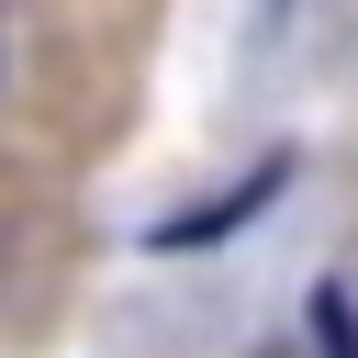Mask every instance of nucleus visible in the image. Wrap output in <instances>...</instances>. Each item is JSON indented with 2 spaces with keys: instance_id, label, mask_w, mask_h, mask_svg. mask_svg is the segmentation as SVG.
Listing matches in <instances>:
<instances>
[{
  "instance_id": "nucleus-3",
  "label": "nucleus",
  "mask_w": 358,
  "mask_h": 358,
  "mask_svg": "<svg viewBox=\"0 0 358 358\" xmlns=\"http://www.w3.org/2000/svg\"><path fill=\"white\" fill-rule=\"evenodd\" d=\"M0 78H11V11H0Z\"/></svg>"
},
{
  "instance_id": "nucleus-1",
  "label": "nucleus",
  "mask_w": 358,
  "mask_h": 358,
  "mask_svg": "<svg viewBox=\"0 0 358 358\" xmlns=\"http://www.w3.org/2000/svg\"><path fill=\"white\" fill-rule=\"evenodd\" d=\"M280 190H291V157H257V168H246V179H235L224 201H201V213H179V224H157L145 246H157V257H190V246H213V235H235V224H246L257 201H280Z\"/></svg>"
},
{
  "instance_id": "nucleus-2",
  "label": "nucleus",
  "mask_w": 358,
  "mask_h": 358,
  "mask_svg": "<svg viewBox=\"0 0 358 358\" xmlns=\"http://www.w3.org/2000/svg\"><path fill=\"white\" fill-rule=\"evenodd\" d=\"M313 347H324V358H358V313H347V291H313Z\"/></svg>"
}]
</instances>
